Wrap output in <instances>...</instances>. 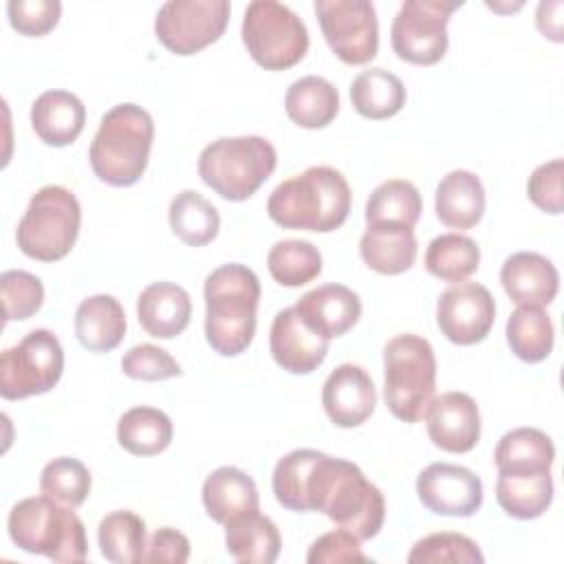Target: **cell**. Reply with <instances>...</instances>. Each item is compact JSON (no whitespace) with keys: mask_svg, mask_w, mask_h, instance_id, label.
I'll return each mask as SVG.
<instances>
[{"mask_svg":"<svg viewBox=\"0 0 564 564\" xmlns=\"http://www.w3.org/2000/svg\"><path fill=\"white\" fill-rule=\"evenodd\" d=\"M275 500L289 511H319L359 540L375 538L386 520V500L364 471L317 449H293L271 476Z\"/></svg>","mask_w":564,"mask_h":564,"instance_id":"6da1fadb","label":"cell"},{"mask_svg":"<svg viewBox=\"0 0 564 564\" xmlns=\"http://www.w3.org/2000/svg\"><path fill=\"white\" fill-rule=\"evenodd\" d=\"M350 203L352 194L344 174L328 165H313L271 192L267 214L284 229L328 234L346 223Z\"/></svg>","mask_w":564,"mask_h":564,"instance_id":"7a4b0ae2","label":"cell"},{"mask_svg":"<svg viewBox=\"0 0 564 564\" xmlns=\"http://www.w3.org/2000/svg\"><path fill=\"white\" fill-rule=\"evenodd\" d=\"M260 302L258 275L238 262L214 269L205 280V337L223 357L249 348L256 335Z\"/></svg>","mask_w":564,"mask_h":564,"instance_id":"3957f363","label":"cell"},{"mask_svg":"<svg viewBox=\"0 0 564 564\" xmlns=\"http://www.w3.org/2000/svg\"><path fill=\"white\" fill-rule=\"evenodd\" d=\"M154 121L137 104H117L104 117L93 137L88 159L95 176L112 187L134 185L150 159Z\"/></svg>","mask_w":564,"mask_h":564,"instance_id":"277c9868","label":"cell"},{"mask_svg":"<svg viewBox=\"0 0 564 564\" xmlns=\"http://www.w3.org/2000/svg\"><path fill=\"white\" fill-rule=\"evenodd\" d=\"M11 542L53 562H84L88 555L86 529L79 516L48 496L24 498L9 511L7 520Z\"/></svg>","mask_w":564,"mask_h":564,"instance_id":"5b68a950","label":"cell"},{"mask_svg":"<svg viewBox=\"0 0 564 564\" xmlns=\"http://www.w3.org/2000/svg\"><path fill=\"white\" fill-rule=\"evenodd\" d=\"M436 388V359L430 341L405 333L383 348V399L392 416L405 423L425 419Z\"/></svg>","mask_w":564,"mask_h":564,"instance_id":"8992f818","label":"cell"},{"mask_svg":"<svg viewBox=\"0 0 564 564\" xmlns=\"http://www.w3.org/2000/svg\"><path fill=\"white\" fill-rule=\"evenodd\" d=\"M278 163L269 139L223 137L203 148L198 156V176L225 200H247L273 174Z\"/></svg>","mask_w":564,"mask_h":564,"instance_id":"52a82bcc","label":"cell"},{"mask_svg":"<svg viewBox=\"0 0 564 564\" xmlns=\"http://www.w3.org/2000/svg\"><path fill=\"white\" fill-rule=\"evenodd\" d=\"M79 225L82 207L75 194L62 185H44L31 196L18 223L15 240L24 256L57 262L75 247Z\"/></svg>","mask_w":564,"mask_h":564,"instance_id":"ba28073f","label":"cell"},{"mask_svg":"<svg viewBox=\"0 0 564 564\" xmlns=\"http://www.w3.org/2000/svg\"><path fill=\"white\" fill-rule=\"evenodd\" d=\"M242 44L264 70H286L308 51V31L302 18L275 0H253L242 18Z\"/></svg>","mask_w":564,"mask_h":564,"instance_id":"9c48e42d","label":"cell"},{"mask_svg":"<svg viewBox=\"0 0 564 564\" xmlns=\"http://www.w3.org/2000/svg\"><path fill=\"white\" fill-rule=\"evenodd\" d=\"M64 372V350L48 328L26 333L15 346L0 355V394L20 401L44 394L57 386Z\"/></svg>","mask_w":564,"mask_h":564,"instance_id":"30bf717a","label":"cell"},{"mask_svg":"<svg viewBox=\"0 0 564 564\" xmlns=\"http://www.w3.org/2000/svg\"><path fill=\"white\" fill-rule=\"evenodd\" d=\"M460 2L405 0L390 29L392 51L399 59L416 66H432L447 53V22Z\"/></svg>","mask_w":564,"mask_h":564,"instance_id":"8fae6325","label":"cell"},{"mask_svg":"<svg viewBox=\"0 0 564 564\" xmlns=\"http://www.w3.org/2000/svg\"><path fill=\"white\" fill-rule=\"evenodd\" d=\"M231 7L227 0H170L154 20L156 40L174 55H194L227 29Z\"/></svg>","mask_w":564,"mask_h":564,"instance_id":"7c38bea8","label":"cell"},{"mask_svg":"<svg viewBox=\"0 0 564 564\" xmlns=\"http://www.w3.org/2000/svg\"><path fill=\"white\" fill-rule=\"evenodd\" d=\"M315 15L330 51L350 66L368 64L379 48L377 9L368 0H315Z\"/></svg>","mask_w":564,"mask_h":564,"instance_id":"4fadbf2b","label":"cell"},{"mask_svg":"<svg viewBox=\"0 0 564 564\" xmlns=\"http://www.w3.org/2000/svg\"><path fill=\"white\" fill-rule=\"evenodd\" d=\"M496 322V302L487 286L478 282H458L441 293L436 304V324L441 333L458 346L482 341Z\"/></svg>","mask_w":564,"mask_h":564,"instance_id":"5bb4252c","label":"cell"},{"mask_svg":"<svg viewBox=\"0 0 564 564\" xmlns=\"http://www.w3.org/2000/svg\"><path fill=\"white\" fill-rule=\"evenodd\" d=\"M416 494L436 516L469 518L482 505V480L463 465L432 463L419 474Z\"/></svg>","mask_w":564,"mask_h":564,"instance_id":"9a60e30c","label":"cell"},{"mask_svg":"<svg viewBox=\"0 0 564 564\" xmlns=\"http://www.w3.org/2000/svg\"><path fill=\"white\" fill-rule=\"evenodd\" d=\"M328 341L330 339L313 330L293 306L282 308L271 322V355L275 364L291 375H308L317 370L328 355Z\"/></svg>","mask_w":564,"mask_h":564,"instance_id":"2e32d148","label":"cell"},{"mask_svg":"<svg viewBox=\"0 0 564 564\" xmlns=\"http://www.w3.org/2000/svg\"><path fill=\"white\" fill-rule=\"evenodd\" d=\"M430 441L449 454H467L480 438V412L465 392H443L425 414Z\"/></svg>","mask_w":564,"mask_h":564,"instance_id":"e0dca14e","label":"cell"},{"mask_svg":"<svg viewBox=\"0 0 564 564\" xmlns=\"http://www.w3.org/2000/svg\"><path fill=\"white\" fill-rule=\"evenodd\" d=\"M322 405L337 427H357L370 419L377 405L372 377L355 364L337 366L322 386Z\"/></svg>","mask_w":564,"mask_h":564,"instance_id":"ac0fdd59","label":"cell"},{"mask_svg":"<svg viewBox=\"0 0 564 564\" xmlns=\"http://www.w3.org/2000/svg\"><path fill=\"white\" fill-rule=\"evenodd\" d=\"M500 282L518 306H546L557 295L560 273L549 258L535 251H518L502 262Z\"/></svg>","mask_w":564,"mask_h":564,"instance_id":"d6986e66","label":"cell"},{"mask_svg":"<svg viewBox=\"0 0 564 564\" xmlns=\"http://www.w3.org/2000/svg\"><path fill=\"white\" fill-rule=\"evenodd\" d=\"M293 308L326 339L346 335L361 317L359 295L344 284H322L304 293Z\"/></svg>","mask_w":564,"mask_h":564,"instance_id":"ffe728a7","label":"cell"},{"mask_svg":"<svg viewBox=\"0 0 564 564\" xmlns=\"http://www.w3.org/2000/svg\"><path fill=\"white\" fill-rule=\"evenodd\" d=\"M141 328L156 339L181 335L192 317L189 293L174 282H152L137 300Z\"/></svg>","mask_w":564,"mask_h":564,"instance_id":"44dd1931","label":"cell"},{"mask_svg":"<svg viewBox=\"0 0 564 564\" xmlns=\"http://www.w3.org/2000/svg\"><path fill=\"white\" fill-rule=\"evenodd\" d=\"M414 227L401 223H372L359 240V256L381 275H399L416 260Z\"/></svg>","mask_w":564,"mask_h":564,"instance_id":"7402d4cb","label":"cell"},{"mask_svg":"<svg viewBox=\"0 0 564 564\" xmlns=\"http://www.w3.org/2000/svg\"><path fill=\"white\" fill-rule=\"evenodd\" d=\"M203 505L207 516L218 524L258 511L260 496L256 480L238 467H218L203 482Z\"/></svg>","mask_w":564,"mask_h":564,"instance_id":"603a6c76","label":"cell"},{"mask_svg":"<svg viewBox=\"0 0 564 564\" xmlns=\"http://www.w3.org/2000/svg\"><path fill=\"white\" fill-rule=\"evenodd\" d=\"M31 126L53 148L70 145L86 126V108L68 90H46L31 106Z\"/></svg>","mask_w":564,"mask_h":564,"instance_id":"cb8c5ba5","label":"cell"},{"mask_svg":"<svg viewBox=\"0 0 564 564\" xmlns=\"http://www.w3.org/2000/svg\"><path fill=\"white\" fill-rule=\"evenodd\" d=\"M438 220L449 229H471L485 214V187L469 170H454L441 178L434 194Z\"/></svg>","mask_w":564,"mask_h":564,"instance_id":"d4e9b609","label":"cell"},{"mask_svg":"<svg viewBox=\"0 0 564 564\" xmlns=\"http://www.w3.org/2000/svg\"><path fill=\"white\" fill-rule=\"evenodd\" d=\"M75 335L90 352L117 348L126 335V313L119 300L106 293L82 300L75 311Z\"/></svg>","mask_w":564,"mask_h":564,"instance_id":"484cf974","label":"cell"},{"mask_svg":"<svg viewBox=\"0 0 564 564\" xmlns=\"http://www.w3.org/2000/svg\"><path fill=\"white\" fill-rule=\"evenodd\" d=\"M496 500L516 520L540 518L553 502L551 471H498Z\"/></svg>","mask_w":564,"mask_h":564,"instance_id":"4316f807","label":"cell"},{"mask_svg":"<svg viewBox=\"0 0 564 564\" xmlns=\"http://www.w3.org/2000/svg\"><path fill=\"white\" fill-rule=\"evenodd\" d=\"M225 549L238 562L271 564L280 555L282 538L275 522L258 509L225 524Z\"/></svg>","mask_w":564,"mask_h":564,"instance_id":"83f0119b","label":"cell"},{"mask_svg":"<svg viewBox=\"0 0 564 564\" xmlns=\"http://www.w3.org/2000/svg\"><path fill=\"white\" fill-rule=\"evenodd\" d=\"M284 110L300 128H326L339 112V93L328 79L306 75L289 86L284 95Z\"/></svg>","mask_w":564,"mask_h":564,"instance_id":"f1b7e54d","label":"cell"},{"mask_svg":"<svg viewBox=\"0 0 564 564\" xmlns=\"http://www.w3.org/2000/svg\"><path fill=\"white\" fill-rule=\"evenodd\" d=\"M352 108L372 121L390 119L405 106L403 82L386 68L361 70L350 84Z\"/></svg>","mask_w":564,"mask_h":564,"instance_id":"f546056e","label":"cell"},{"mask_svg":"<svg viewBox=\"0 0 564 564\" xmlns=\"http://www.w3.org/2000/svg\"><path fill=\"white\" fill-rule=\"evenodd\" d=\"M170 416L150 405H137L121 414L117 423V441L132 456H156L172 443Z\"/></svg>","mask_w":564,"mask_h":564,"instance_id":"4dcf8cb0","label":"cell"},{"mask_svg":"<svg viewBox=\"0 0 564 564\" xmlns=\"http://www.w3.org/2000/svg\"><path fill=\"white\" fill-rule=\"evenodd\" d=\"M555 445L538 427H516L507 432L494 452L498 471H551Z\"/></svg>","mask_w":564,"mask_h":564,"instance_id":"1f68e13d","label":"cell"},{"mask_svg":"<svg viewBox=\"0 0 564 564\" xmlns=\"http://www.w3.org/2000/svg\"><path fill=\"white\" fill-rule=\"evenodd\" d=\"M97 542L108 562L137 564L141 562L148 544L145 520L128 509L110 511L97 527Z\"/></svg>","mask_w":564,"mask_h":564,"instance_id":"d6a6232c","label":"cell"},{"mask_svg":"<svg viewBox=\"0 0 564 564\" xmlns=\"http://www.w3.org/2000/svg\"><path fill=\"white\" fill-rule=\"evenodd\" d=\"M167 220L174 236L189 247L209 245L220 229L218 209L194 189H183L172 198Z\"/></svg>","mask_w":564,"mask_h":564,"instance_id":"836d02e7","label":"cell"},{"mask_svg":"<svg viewBox=\"0 0 564 564\" xmlns=\"http://www.w3.org/2000/svg\"><path fill=\"white\" fill-rule=\"evenodd\" d=\"M480 249L476 240L463 234H441L425 249V269L430 275L458 284L478 271Z\"/></svg>","mask_w":564,"mask_h":564,"instance_id":"e575fe53","label":"cell"},{"mask_svg":"<svg viewBox=\"0 0 564 564\" xmlns=\"http://www.w3.org/2000/svg\"><path fill=\"white\" fill-rule=\"evenodd\" d=\"M507 344L527 364L544 361L553 350V322L546 311L542 306H518L507 319Z\"/></svg>","mask_w":564,"mask_h":564,"instance_id":"d590c367","label":"cell"},{"mask_svg":"<svg viewBox=\"0 0 564 564\" xmlns=\"http://www.w3.org/2000/svg\"><path fill=\"white\" fill-rule=\"evenodd\" d=\"M423 212L419 189L405 178H390L377 185L366 203V223H401L414 227Z\"/></svg>","mask_w":564,"mask_h":564,"instance_id":"8d00e7d4","label":"cell"},{"mask_svg":"<svg viewBox=\"0 0 564 564\" xmlns=\"http://www.w3.org/2000/svg\"><path fill=\"white\" fill-rule=\"evenodd\" d=\"M267 269L278 284L297 289L322 273V253L308 240H280L267 256Z\"/></svg>","mask_w":564,"mask_h":564,"instance_id":"74e56055","label":"cell"},{"mask_svg":"<svg viewBox=\"0 0 564 564\" xmlns=\"http://www.w3.org/2000/svg\"><path fill=\"white\" fill-rule=\"evenodd\" d=\"M40 491L64 507L77 509L90 494V471L77 458H53L40 474Z\"/></svg>","mask_w":564,"mask_h":564,"instance_id":"f35d334b","label":"cell"},{"mask_svg":"<svg viewBox=\"0 0 564 564\" xmlns=\"http://www.w3.org/2000/svg\"><path fill=\"white\" fill-rule=\"evenodd\" d=\"M482 560L485 557L471 538L463 533H452V531L430 533L421 538L408 553L410 564H438V562L476 564Z\"/></svg>","mask_w":564,"mask_h":564,"instance_id":"ab89813d","label":"cell"},{"mask_svg":"<svg viewBox=\"0 0 564 564\" xmlns=\"http://www.w3.org/2000/svg\"><path fill=\"white\" fill-rule=\"evenodd\" d=\"M0 291H2V306H4V322L29 319L35 315L44 302V284L37 275L11 269L0 275Z\"/></svg>","mask_w":564,"mask_h":564,"instance_id":"60d3db41","label":"cell"},{"mask_svg":"<svg viewBox=\"0 0 564 564\" xmlns=\"http://www.w3.org/2000/svg\"><path fill=\"white\" fill-rule=\"evenodd\" d=\"M121 370L130 379H139V381H163V379L181 377L183 372L178 361L167 350L154 344L132 346L121 357Z\"/></svg>","mask_w":564,"mask_h":564,"instance_id":"b9f144b4","label":"cell"},{"mask_svg":"<svg viewBox=\"0 0 564 564\" xmlns=\"http://www.w3.org/2000/svg\"><path fill=\"white\" fill-rule=\"evenodd\" d=\"M9 24L26 35L42 37L51 33L62 15V4L57 0H11L7 4Z\"/></svg>","mask_w":564,"mask_h":564,"instance_id":"7bdbcfd3","label":"cell"},{"mask_svg":"<svg viewBox=\"0 0 564 564\" xmlns=\"http://www.w3.org/2000/svg\"><path fill=\"white\" fill-rule=\"evenodd\" d=\"M562 176H564V161L553 159L549 163L538 165L527 183V194L531 203L546 212V214H562L564 212V194H562Z\"/></svg>","mask_w":564,"mask_h":564,"instance_id":"ee69618b","label":"cell"},{"mask_svg":"<svg viewBox=\"0 0 564 564\" xmlns=\"http://www.w3.org/2000/svg\"><path fill=\"white\" fill-rule=\"evenodd\" d=\"M359 538H355L352 533L344 531V529H335L328 531L324 535H319L308 553H306V562L308 564H348V562H368V557L364 555L361 546H359Z\"/></svg>","mask_w":564,"mask_h":564,"instance_id":"f6af8a7d","label":"cell"},{"mask_svg":"<svg viewBox=\"0 0 564 564\" xmlns=\"http://www.w3.org/2000/svg\"><path fill=\"white\" fill-rule=\"evenodd\" d=\"M189 557V540L172 527L154 531L145 544L141 562H170L183 564Z\"/></svg>","mask_w":564,"mask_h":564,"instance_id":"bcb514c9","label":"cell"},{"mask_svg":"<svg viewBox=\"0 0 564 564\" xmlns=\"http://www.w3.org/2000/svg\"><path fill=\"white\" fill-rule=\"evenodd\" d=\"M562 9L564 4L560 0L538 4V13H535L538 29L544 37H551L553 42H562V18H560Z\"/></svg>","mask_w":564,"mask_h":564,"instance_id":"7dc6e473","label":"cell"}]
</instances>
